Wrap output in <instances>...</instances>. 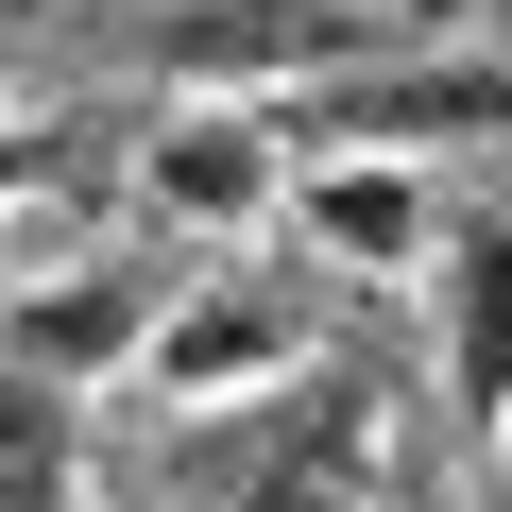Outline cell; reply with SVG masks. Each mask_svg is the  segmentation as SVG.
<instances>
[{
    "mask_svg": "<svg viewBox=\"0 0 512 512\" xmlns=\"http://www.w3.org/2000/svg\"><path fill=\"white\" fill-rule=\"evenodd\" d=\"M478 512H512V393H495V427H478Z\"/></svg>",
    "mask_w": 512,
    "mask_h": 512,
    "instance_id": "10",
    "label": "cell"
},
{
    "mask_svg": "<svg viewBox=\"0 0 512 512\" xmlns=\"http://www.w3.org/2000/svg\"><path fill=\"white\" fill-rule=\"evenodd\" d=\"M308 359H325V325H308L291 291H154L137 393H154V410H239V393L308 376Z\"/></svg>",
    "mask_w": 512,
    "mask_h": 512,
    "instance_id": "6",
    "label": "cell"
},
{
    "mask_svg": "<svg viewBox=\"0 0 512 512\" xmlns=\"http://www.w3.org/2000/svg\"><path fill=\"white\" fill-rule=\"evenodd\" d=\"M0 103H18V35H0Z\"/></svg>",
    "mask_w": 512,
    "mask_h": 512,
    "instance_id": "12",
    "label": "cell"
},
{
    "mask_svg": "<svg viewBox=\"0 0 512 512\" xmlns=\"http://www.w3.org/2000/svg\"><path fill=\"white\" fill-rule=\"evenodd\" d=\"M0 512H86V393L0 359Z\"/></svg>",
    "mask_w": 512,
    "mask_h": 512,
    "instance_id": "9",
    "label": "cell"
},
{
    "mask_svg": "<svg viewBox=\"0 0 512 512\" xmlns=\"http://www.w3.org/2000/svg\"><path fill=\"white\" fill-rule=\"evenodd\" d=\"M342 291H427V256H444V188L410 154H291V205H274Z\"/></svg>",
    "mask_w": 512,
    "mask_h": 512,
    "instance_id": "5",
    "label": "cell"
},
{
    "mask_svg": "<svg viewBox=\"0 0 512 512\" xmlns=\"http://www.w3.org/2000/svg\"><path fill=\"white\" fill-rule=\"evenodd\" d=\"M120 188H137L171 239H256V222L291 205V120H274V103H205V86H171L154 137L120 154Z\"/></svg>",
    "mask_w": 512,
    "mask_h": 512,
    "instance_id": "4",
    "label": "cell"
},
{
    "mask_svg": "<svg viewBox=\"0 0 512 512\" xmlns=\"http://www.w3.org/2000/svg\"><path fill=\"white\" fill-rule=\"evenodd\" d=\"M376 478H393V393L359 359L188 410V512H376Z\"/></svg>",
    "mask_w": 512,
    "mask_h": 512,
    "instance_id": "1",
    "label": "cell"
},
{
    "mask_svg": "<svg viewBox=\"0 0 512 512\" xmlns=\"http://www.w3.org/2000/svg\"><path fill=\"white\" fill-rule=\"evenodd\" d=\"M478 35H495V52H512V0H478Z\"/></svg>",
    "mask_w": 512,
    "mask_h": 512,
    "instance_id": "11",
    "label": "cell"
},
{
    "mask_svg": "<svg viewBox=\"0 0 512 512\" xmlns=\"http://www.w3.org/2000/svg\"><path fill=\"white\" fill-rule=\"evenodd\" d=\"M291 120V154H495L512 137V52L495 35H393V52H359V69H325L308 103H274Z\"/></svg>",
    "mask_w": 512,
    "mask_h": 512,
    "instance_id": "3",
    "label": "cell"
},
{
    "mask_svg": "<svg viewBox=\"0 0 512 512\" xmlns=\"http://www.w3.org/2000/svg\"><path fill=\"white\" fill-rule=\"evenodd\" d=\"M427 325H444V410H461V444L495 427V393H512V205H444V256H427Z\"/></svg>",
    "mask_w": 512,
    "mask_h": 512,
    "instance_id": "8",
    "label": "cell"
},
{
    "mask_svg": "<svg viewBox=\"0 0 512 512\" xmlns=\"http://www.w3.org/2000/svg\"><path fill=\"white\" fill-rule=\"evenodd\" d=\"M137 342H154V274H103V256H69V274H18V291H0V359H18V376H52V393L137 376Z\"/></svg>",
    "mask_w": 512,
    "mask_h": 512,
    "instance_id": "7",
    "label": "cell"
},
{
    "mask_svg": "<svg viewBox=\"0 0 512 512\" xmlns=\"http://www.w3.org/2000/svg\"><path fill=\"white\" fill-rule=\"evenodd\" d=\"M393 35H410L393 0H137L120 18V52L154 69V103L171 86H205V103H308L325 69H359Z\"/></svg>",
    "mask_w": 512,
    "mask_h": 512,
    "instance_id": "2",
    "label": "cell"
}]
</instances>
